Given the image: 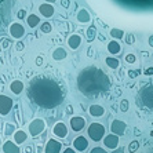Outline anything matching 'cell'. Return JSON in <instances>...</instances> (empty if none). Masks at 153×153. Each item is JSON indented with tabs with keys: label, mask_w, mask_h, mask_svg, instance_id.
I'll return each mask as SVG.
<instances>
[{
	"label": "cell",
	"mask_w": 153,
	"mask_h": 153,
	"mask_svg": "<svg viewBox=\"0 0 153 153\" xmlns=\"http://www.w3.org/2000/svg\"><path fill=\"white\" fill-rule=\"evenodd\" d=\"M28 95L35 105L53 109L64 101V90L57 80L48 76L35 77L29 84Z\"/></svg>",
	"instance_id": "1"
},
{
	"label": "cell",
	"mask_w": 153,
	"mask_h": 153,
	"mask_svg": "<svg viewBox=\"0 0 153 153\" xmlns=\"http://www.w3.org/2000/svg\"><path fill=\"white\" fill-rule=\"evenodd\" d=\"M109 87H111V79L103 73V71L95 66L84 68L77 76V88L80 90V93L90 98L106 93Z\"/></svg>",
	"instance_id": "2"
},
{
	"label": "cell",
	"mask_w": 153,
	"mask_h": 153,
	"mask_svg": "<svg viewBox=\"0 0 153 153\" xmlns=\"http://www.w3.org/2000/svg\"><path fill=\"white\" fill-rule=\"evenodd\" d=\"M11 0H0V30L8 25L11 18Z\"/></svg>",
	"instance_id": "3"
},
{
	"label": "cell",
	"mask_w": 153,
	"mask_h": 153,
	"mask_svg": "<svg viewBox=\"0 0 153 153\" xmlns=\"http://www.w3.org/2000/svg\"><path fill=\"white\" fill-rule=\"evenodd\" d=\"M87 131H88V137L95 142L105 138V127L102 124H100V123H91L88 126Z\"/></svg>",
	"instance_id": "4"
},
{
	"label": "cell",
	"mask_w": 153,
	"mask_h": 153,
	"mask_svg": "<svg viewBox=\"0 0 153 153\" xmlns=\"http://www.w3.org/2000/svg\"><path fill=\"white\" fill-rule=\"evenodd\" d=\"M139 100H141L142 105H145L148 109H150V111L153 112V84L148 85V87L141 90Z\"/></svg>",
	"instance_id": "5"
},
{
	"label": "cell",
	"mask_w": 153,
	"mask_h": 153,
	"mask_svg": "<svg viewBox=\"0 0 153 153\" xmlns=\"http://www.w3.org/2000/svg\"><path fill=\"white\" fill-rule=\"evenodd\" d=\"M44 130H46V121L42 120V119H35V120L29 124V132H30L32 137L40 135Z\"/></svg>",
	"instance_id": "6"
},
{
	"label": "cell",
	"mask_w": 153,
	"mask_h": 153,
	"mask_svg": "<svg viewBox=\"0 0 153 153\" xmlns=\"http://www.w3.org/2000/svg\"><path fill=\"white\" fill-rule=\"evenodd\" d=\"M126 130H127V124H126L124 121L119 120V119H114L113 121H112L111 124V131L112 134H114V135H124Z\"/></svg>",
	"instance_id": "7"
},
{
	"label": "cell",
	"mask_w": 153,
	"mask_h": 153,
	"mask_svg": "<svg viewBox=\"0 0 153 153\" xmlns=\"http://www.w3.org/2000/svg\"><path fill=\"white\" fill-rule=\"evenodd\" d=\"M13 108V100L7 95H0V114H8Z\"/></svg>",
	"instance_id": "8"
},
{
	"label": "cell",
	"mask_w": 153,
	"mask_h": 153,
	"mask_svg": "<svg viewBox=\"0 0 153 153\" xmlns=\"http://www.w3.org/2000/svg\"><path fill=\"white\" fill-rule=\"evenodd\" d=\"M103 145L106 146L108 149H111V150L117 149V146H119V137L114 135V134L105 135V138H103Z\"/></svg>",
	"instance_id": "9"
},
{
	"label": "cell",
	"mask_w": 153,
	"mask_h": 153,
	"mask_svg": "<svg viewBox=\"0 0 153 153\" xmlns=\"http://www.w3.org/2000/svg\"><path fill=\"white\" fill-rule=\"evenodd\" d=\"M53 132H54V135L58 137V138H65V137L68 135V127H66L65 123L59 121V123H57L53 127Z\"/></svg>",
	"instance_id": "10"
},
{
	"label": "cell",
	"mask_w": 153,
	"mask_h": 153,
	"mask_svg": "<svg viewBox=\"0 0 153 153\" xmlns=\"http://www.w3.org/2000/svg\"><path fill=\"white\" fill-rule=\"evenodd\" d=\"M10 33H11V36H13L14 39H21L22 36L25 35V28H24L21 24L15 22V24H11Z\"/></svg>",
	"instance_id": "11"
},
{
	"label": "cell",
	"mask_w": 153,
	"mask_h": 153,
	"mask_svg": "<svg viewBox=\"0 0 153 153\" xmlns=\"http://www.w3.org/2000/svg\"><path fill=\"white\" fill-rule=\"evenodd\" d=\"M85 126V120L82 116H73L71 119V128L73 131H82Z\"/></svg>",
	"instance_id": "12"
},
{
	"label": "cell",
	"mask_w": 153,
	"mask_h": 153,
	"mask_svg": "<svg viewBox=\"0 0 153 153\" xmlns=\"http://www.w3.org/2000/svg\"><path fill=\"white\" fill-rule=\"evenodd\" d=\"M88 148V141L84 138V137H77V138L73 139V149L77 150V152H83Z\"/></svg>",
	"instance_id": "13"
},
{
	"label": "cell",
	"mask_w": 153,
	"mask_h": 153,
	"mask_svg": "<svg viewBox=\"0 0 153 153\" xmlns=\"http://www.w3.org/2000/svg\"><path fill=\"white\" fill-rule=\"evenodd\" d=\"M61 145L59 141H55V139H50L46 145V153H61Z\"/></svg>",
	"instance_id": "14"
},
{
	"label": "cell",
	"mask_w": 153,
	"mask_h": 153,
	"mask_svg": "<svg viewBox=\"0 0 153 153\" xmlns=\"http://www.w3.org/2000/svg\"><path fill=\"white\" fill-rule=\"evenodd\" d=\"M88 112L93 117H101L105 113V108L102 105H100V103H94V105H91L88 108Z\"/></svg>",
	"instance_id": "15"
},
{
	"label": "cell",
	"mask_w": 153,
	"mask_h": 153,
	"mask_svg": "<svg viewBox=\"0 0 153 153\" xmlns=\"http://www.w3.org/2000/svg\"><path fill=\"white\" fill-rule=\"evenodd\" d=\"M80 44H82V36L80 35H72L69 36L68 39V46L71 47L72 50H77L79 47H80Z\"/></svg>",
	"instance_id": "16"
},
{
	"label": "cell",
	"mask_w": 153,
	"mask_h": 153,
	"mask_svg": "<svg viewBox=\"0 0 153 153\" xmlns=\"http://www.w3.org/2000/svg\"><path fill=\"white\" fill-rule=\"evenodd\" d=\"M3 152L4 153H19V148L17 146L15 142H11V141H7V142H4L3 145Z\"/></svg>",
	"instance_id": "17"
},
{
	"label": "cell",
	"mask_w": 153,
	"mask_h": 153,
	"mask_svg": "<svg viewBox=\"0 0 153 153\" xmlns=\"http://www.w3.org/2000/svg\"><path fill=\"white\" fill-rule=\"evenodd\" d=\"M28 139V134H26L25 131H22V130H17V131L14 132V141L17 145H21V143H24Z\"/></svg>",
	"instance_id": "18"
},
{
	"label": "cell",
	"mask_w": 153,
	"mask_h": 153,
	"mask_svg": "<svg viewBox=\"0 0 153 153\" xmlns=\"http://www.w3.org/2000/svg\"><path fill=\"white\" fill-rule=\"evenodd\" d=\"M66 55H68V53H66V50L65 48H62V47H58V48H55V50L53 51V58L55 61H62L66 58Z\"/></svg>",
	"instance_id": "19"
},
{
	"label": "cell",
	"mask_w": 153,
	"mask_h": 153,
	"mask_svg": "<svg viewBox=\"0 0 153 153\" xmlns=\"http://www.w3.org/2000/svg\"><path fill=\"white\" fill-rule=\"evenodd\" d=\"M10 90L18 95V94H21L22 90H24V83H22L21 80H14V82H11V84H10Z\"/></svg>",
	"instance_id": "20"
},
{
	"label": "cell",
	"mask_w": 153,
	"mask_h": 153,
	"mask_svg": "<svg viewBox=\"0 0 153 153\" xmlns=\"http://www.w3.org/2000/svg\"><path fill=\"white\" fill-rule=\"evenodd\" d=\"M108 51L111 54H119L121 51V46L120 43L116 42V40H112V42L108 43Z\"/></svg>",
	"instance_id": "21"
},
{
	"label": "cell",
	"mask_w": 153,
	"mask_h": 153,
	"mask_svg": "<svg viewBox=\"0 0 153 153\" xmlns=\"http://www.w3.org/2000/svg\"><path fill=\"white\" fill-rule=\"evenodd\" d=\"M77 21L85 24V22H90V14L87 10H80L77 13Z\"/></svg>",
	"instance_id": "22"
},
{
	"label": "cell",
	"mask_w": 153,
	"mask_h": 153,
	"mask_svg": "<svg viewBox=\"0 0 153 153\" xmlns=\"http://www.w3.org/2000/svg\"><path fill=\"white\" fill-rule=\"evenodd\" d=\"M40 13H42L44 17L50 18L51 15L54 14V8L51 7V6H48V4H43V6H40Z\"/></svg>",
	"instance_id": "23"
},
{
	"label": "cell",
	"mask_w": 153,
	"mask_h": 153,
	"mask_svg": "<svg viewBox=\"0 0 153 153\" xmlns=\"http://www.w3.org/2000/svg\"><path fill=\"white\" fill-rule=\"evenodd\" d=\"M111 36L113 37L114 40H121L124 37V30H121V29H117V28H113L111 30Z\"/></svg>",
	"instance_id": "24"
},
{
	"label": "cell",
	"mask_w": 153,
	"mask_h": 153,
	"mask_svg": "<svg viewBox=\"0 0 153 153\" xmlns=\"http://www.w3.org/2000/svg\"><path fill=\"white\" fill-rule=\"evenodd\" d=\"M105 62H106V65L111 69H117L119 68V64H120V62H119V59H116V58H113V57H108Z\"/></svg>",
	"instance_id": "25"
},
{
	"label": "cell",
	"mask_w": 153,
	"mask_h": 153,
	"mask_svg": "<svg viewBox=\"0 0 153 153\" xmlns=\"http://www.w3.org/2000/svg\"><path fill=\"white\" fill-rule=\"evenodd\" d=\"M28 25L30 26V28H35V26L39 25V17L37 15H29L28 17Z\"/></svg>",
	"instance_id": "26"
},
{
	"label": "cell",
	"mask_w": 153,
	"mask_h": 153,
	"mask_svg": "<svg viewBox=\"0 0 153 153\" xmlns=\"http://www.w3.org/2000/svg\"><path fill=\"white\" fill-rule=\"evenodd\" d=\"M138 149H139V142L138 141H132V142H130V145H128V150H130V153H135Z\"/></svg>",
	"instance_id": "27"
},
{
	"label": "cell",
	"mask_w": 153,
	"mask_h": 153,
	"mask_svg": "<svg viewBox=\"0 0 153 153\" xmlns=\"http://www.w3.org/2000/svg\"><path fill=\"white\" fill-rule=\"evenodd\" d=\"M40 30H42L43 33H50L51 30H53V26H51L50 22H44V24L40 26Z\"/></svg>",
	"instance_id": "28"
},
{
	"label": "cell",
	"mask_w": 153,
	"mask_h": 153,
	"mask_svg": "<svg viewBox=\"0 0 153 153\" xmlns=\"http://www.w3.org/2000/svg\"><path fill=\"white\" fill-rule=\"evenodd\" d=\"M4 132H6V135H11V134H14L15 132V126L7 123V124H6V131Z\"/></svg>",
	"instance_id": "29"
},
{
	"label": "cell",
	"mask_w": 153,
	"mask_h": 153,
	"mask_svg": "<svg viewBox=\"0 0 153 153\" xmlns=\"http://www.w3.org/2000/svg\"><path fill=\"white\" fill-rule=\"evenodd\" d=\"M128 108H130V102H128L127 100H121V102H120V111L121 112H127Z\"/></svg>",
	"instance_id": "30"
},
{
	"label": "cell",
	"mask_w": 153,
	"mask_h": 153,
	"mask_svg": "<svg viewBox=\"0 0 153 153\" xmlns=\"http://www.w3.org/2000/svg\"><path fill=\"white\" fill-rule=\"evenodd\" d=\"M135 61H137V57L134 54H127L126 55V62L127 64H135Z\"/></svg>",
	"instance_id": "31"
},
{
	"label": "cell",
	"mask_w": 153,
	"mask_h": 153,
	"mask_svg": "<svg viewBox=\"0 0 153 153\" xmlns=\"http://www.w3.org/2000/svg\"><path fill=\"white\" fill-rule=\"evenodd\" d=\"M126 42H127V44H130V46L134 44V43H135V36L132 35V33H128V35L126 36Z\"/></svg>",
	"instance_id": "32"
},
{
	"label": "cell",
	"mask_w": 153,
	"mask_h": 153,
	"mask_svg": "<svg viewBox=\"0 0 153 153\" xmlns=\"http://www.w3.org/2000/svg\"><path fill=\"white\" fill-rule=\"evenodd\" d=\"M90 153H108V152L103 149V148H100V146H97V148H93Z\"/></svg>",
	"instance_id": "33"
},
{
	"label": "cell",
	"mask_w": 153,
	"mask_h": 153,
	"mask_svg": "<svg viewBox=\"0 0 153 153\" xmlns=\"http://www.w3.org/2000/svg\"><path fill=\"white\" fill-rule=\"evenodd\" d=\"M141 73L139 71H128V77H131V79H135L138 77V75Z\"/></svg>",
	"instance_id": "34"
},
{
	"label": "cell",
	"mask_w": 153,
	"mask_h": 153,
	"mask_svg": "<svg viewBox=\"0 0 153 153\" xmlns=\"http://www.w3.org/2000/svg\"><path fill=\"white\" fill-rule=\"evenodd\" d=\"M94 35H95V32H94V29H90V30H87V37H88V40H93Z\"/></svg>",
	"instance_id": "35"
},
{
	"label": "cell",
	"mask_w": 153,
	"mask_h": 153,
	"mask_svg": "<svg viewBox=\"0 0 153 153\" xmlns=\"http://www.w3.org/2000/svg\"><path fill=\"white\" fill-rule=\"evenodd\" d=\"M111 153H124V148L121 146V148H117V149H114L113 152H111Z\"/></svg>",
	"instance_id": "36"
},
{
	"label": "cell",
	"mask_w": 153,
	"mask_h": 153,
	"mask_svg": "<svg viewBox=\"0 0 153 153\" xmlns=\"http://www.w3.org/2000/svg\"><path fill=\"white\" fill-rule=\"evenodd\" d=\"M62 153H76V150L73 149V148H66V149H65Z\"/></svg>",
	"instance_id": "37"
},
{
	"label": "cell",
	"mask_w": 153,
	"mask_h": 153,
	"mask_svg": "<svg viewBox=\"0 0 153 153\" xmlns=\"http://www.w3.org/2000/svg\"><path fill=\"white\" fill-rule=\"evenodd\" d=\"M17 50H24V43H21V42L18 43V44H17Z\"/></svg>",
	"instance_id": "38"
},
{
	"label": "cell",
	"mask_w": 153,
	"mask_h": 153,
	"mask_svg": "<svg viewBox=\"0 0 153 153\" xmlns=\"http://www.w3.org/2000/svg\"><path fill=\"white\" fill-rule=\"evenodd\" d=\"M25 17V11L22 10V11H19V13H18V18H24Z\"/></svg>",
	"instance_id": "39"
},
{
	"label": "cell",
	"mask_w": 153,
	"mask_h": 153,
	"mask_svg": "<svg viewBox=\"0 0 153 153\" xmlns=\"http://www.w3.org/2000/svg\"><path fill=\"white\" fill-rule=\"evenodd\" d=\"M146 75H153V68H149V69H146V72H145Z\"/></svg>",
	"instance_id": "40"
},
{
	"label": "cell",
	"mask_w": 153,
	"mask_h": 153,
	"mask_svg": "<svg viewBox=\"0 0 153 153\" xmlns=\"http://www.w3.org/2000/svg\"><path fill=\"white\" fill-rule=\"evenodd\" d=\"M149 46H150V47H153V35L149 37Z\"/></svg>",
	"instance_id": "41"
},
{
	"label": "cell",
	"mask_w": 153,
	"mask_h": 153,
	"mask_svg": "<svg viewBox=\"0 0 153 153\" xmlns=\"http://www.w3.org/2000/svg\"><path fill=\"white\" fill-rule=\"evenodd\" d=\"M62 6L68 7V6H69V1H68V0H64V1H62Z\"/></svg>",
	"instance_id": "42"
},
{
	"label": "cell",
	"mask_w": 153,
	"mask_h": 153,
	"mask_svg": "<svg viewBox=\"0 0 153 153\" xmlns=\"http://www.w3.org/2000/svg\"><path fill=\"white\" fill-rule=\"evenodd\" d=\"M72 112H73V109H72V106H68V109H66V113H69V114H71Z\"/></svg>",
	"instance_id": "43"
},
{
	"label": "cell",
	"mask_w": 153,
	"mask_h": 153,
	"mask_svg": "<svg viewBox=\"0 0 153 153\" xmlns=\"http://www.w3.org/2000/svg\"><path fill=\"white\" fill-rule=\"evenodd\" d=\"M3 47H4V48H6V47H8V42H7V40H4V42H3Z\"/></svg>",
	"instance_id": "44"
},
{
	"label": "cell",
	"mask_w": 153,
	"mask_h": 153,
	"mask_svg": "<svg viewBox=\"0 0 153 153\" xmlns=\"http://www.w3.org/2000/svg\"><path fill=\"white\" fill-rule=\"evenodd\" d=\"M25 153H30V148H26V150H25Z\"/></svg>",
	"instance_id": "45"
},
{
	"label": "cell",
	"mask_w": 153,
	"mask_h": 153,
	"mask_svg": "<svg viewBox=\"0 0 153 153\" xmlns=\"http://www.w3.org/2000/svg\"><path fill=\"white\" fill-rule=\"evenodd\" d=\"M150 135H152V137H153V131H152V132H150Z\"/></svg>",
	"instance_id": "46"
},
{
	"label": "cell",
	"mask_w": 153,
	"mask_h": 153,
	"mask_svg": "<svg viewBox=\"0 0 153 153\" xmlns=\"http://www.w3.org/2000/svg\"><path fill=\"white\" fill-rule=\"evenodd\" d=\"M0 143H1V138H0Z\"/></svg>",
	"instance_id": "47"
},
{
	"label": "cell",
	"mask_w": 153,
	"mask_h": 153,
	"mask_svg": "<svg viewBox=\"0 0 153 153\" xmlns=\"http://www.w3.org/2000/svg\"><path fill=\"white\" fill-rule=\"evenodd\" d=\"M50 1H54V0H50Z\"/></svg>",
	"instance_id": "48"
}]
</instances>
